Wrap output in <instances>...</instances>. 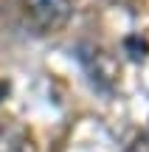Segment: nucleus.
I'll return each instance as SVG.
<instances>
[{
	"mask_svg": "<svg viewBox=\"0 0 149 152\" xmlns=\"http://www.w3.org/2000/svg\"><path fill=\"white\" fill-rule=\"evenodd\" d=\"M23 9L42 31H59L73 17L71 0H23Z\"/></svg>",
	"mask_w": 149,
	"mask_h": 152,
	"instance_id": "obj_1",
	"label": "nucleus"
}]
</instances>
